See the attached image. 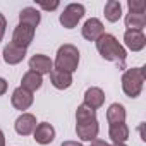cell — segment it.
Returning <instances> with one entry per match:
<instances>
[{"label": "cell", "instance_id": "cell-20", "mask_svg": "<svg viewBox=\"0 0 146 146\" xmlns=\"http://www.w3.org/2000/svg\"><path fill=\"white\" fill-rule=\"evenodd\" d=\"M107 120L108 124H122L125 122V108L120 103H112L107 110Z\"/></svg>", "mask_w": 146, "mask_h": 146}, {"label": "cell", "instance_id": "cell-29", "mask_svg": "<svg viewBox=\"0 0 146 146\" xmlns=\"http://www.w3.org/2000/svg\"><path fill=\"white\" fill-rule=\"evenodd\" d=\"M0 146H5V136L2 131H0Z\"/></svg>", "mask_w": 146, "mask_h": 146}, {"label": "cell", "instance_id": "cell-4", "mask_svg": "<svg viewBox=\"0 0 146 146\" xmlns=\"http://www.w3.org/2000/svg\"><path fill=\"white\" fill-rule=\"evenodd\" d=\"M84 14H86V9H84L83 4H69L64 9V12L60 14L58 21H60V24L64 28L72 29V28H76L78 23L84 17Z\"/></svg>", "mask_w": 146, "mask_h": 146}, {"label": "cell", "instance_id": "cell-7", "mask_svg": "<svg viewBox=\"0 0 146 146\" xmlns=\"http://www.w3.org/2000/svg\"><path fill=\"white\" fill-rule=\"evenodd\" d=\"M103 33H105L103 23H102L100 19H96V17L88 19V21L83 24V28H81V35H83V38L88 40V41H96Z\"/></svg>", "mask_w": 146, "mask_h": 146}, {"label": "cell", "instance_id": "cell-15", "mask_svg": "<svg viewBox=\"0 0 146 146\" xmlns=\"http://www.w3.org/2000/svg\"><path fill=\"white\" fill-rule=\"evenodd\" d=\"M50 81H52L53 88H57V90H67V88L72 86V74L64 72V70H58V69H53L50 72Z\"/></svg>", "mask_w": 146, "mask_h": 146}, {"label": "cell", "instance_id": "cell-3", "mask_svg": "<svg viewBox=\"0 0 146 146\" xmlns=\"http://www.w3.org/2000/svg\"><path fill=\"white\" fill-rule=\"evenodd\" d=\"M144 67H132L122 74V91L129 98H137L143 91Z\"/></svg>", "mask_w": 146, "mask_h": 146}, {"label": "cell", "instance_id": "cell-8", "mask_svg": "<svg viewBox=\"0 0 146 146\" xmlns=\"http://www.w3.org/2000/svg\"><path fill=\"white\" fill-rule=\"evenodd\" d=\"M33 100H35L33 93H29V91L23 90L21 86H19V88H16V90L12 91V96H11L12 107H14L16 110H21L23 113H24V110H28V108L33 105Z\"/></svg>", "mask_w": 146, "mask_h": 146}, {"label": "cell", "instance_id": "cell-30", "mask_svg": "<svg viewBox=\"0 0 146 146\" xmlns=\"http://www.w3.org/2000/svg\"><path fill=\"white\" fill-rule=\"evenodd\" d=\"M110 146H127L125 143H113V144H110Z\"/></svg>", "mask_w": 146, "mask_h": 146}, {"label": "cell", "instance_id": "cell-5", "mask_svg": "<svg viewBox=\"0 0 146 146\" xmlns=\"http://www.w3.org/2000/svg\"><path fill=\"white\" fill-rule=\"evenodd\" d=\"M33 38H35V28L19 23V24L16 26L14 33H12V41H11V43L16 45V46H19V48H24V50H26V48L31 45Z\"/></svg>", "mask_w": 146, "mask_h": 146}, {"label": "cell", "instance_id": "cell-1", "mask_svg": "<svg viewBox=\"0 0 146 146\" xmlns=\"http://www.w3.org/2000/svg\"><path fill=\"white\" fill-rule=\"evenodd\" d=\"M96 50L102 55V58L108 60V62H115L120 64L122 67L125 65V58H127V52L125 48L119 43V40L110 35V33H103L96 41Z\"/></svg>", "mask_w": 146, "mask_h": 146}, {"label": "cell", "instance_id": "cell-2", "mask_svg": "<svg viewBox=\"0 0 146 146\" xmlns=\"http://www.w3.org/2000/svg\"><path fill=\"white\" fill-rule=\"evenodd\" d=\"M53 65H55L53 69L72 74L74 70H78V65H79V50L70 43H64L57 50V57H55Z\"/></svg>", "mask_w": 146, "mask_h": 146}, {"label": "cell", "instance_id": "cell-24", "mask_svg": "<svg viewBox=\"0 0 146 146\" xmlns=\"http://www.w3.org/2000/svg\"><path fill=\"white\" fill-rule=\"evenodd\" d=\"M5 28H7V19L4 17V14L0 12V41L4 40V35H5Z\"/></svg>", "mask_w": 146, "mask_h": 146}, {"label": "cell", "instance_id": "cell-28", "mask_svg": "<svg viewBox=\"0 0 146 146\" xmlns=\"http://www.w3.org/2000/svg\"><path fill=\"white\" fill-rule=\"evenodd\" d=\"M60 146H83L81 143H78V141H64Z\"/></svg>", "mask_w": 146, "mask_h": 146}, {"label": "cell", "instance_id": "cell-22", "mask_svg": "<svg viewBox=\"0 0 146 146\" xmlns=\"http://www.w3.org/2000/svg\"><path fill=\"white\" fill-rule=\"evenodd\" d=\"M91 120H96V112L86 105H79L76 110V124H86Z\"/></svg>", "mask_w": 146, "mask_h": 146}, {"label": "cell", "instance_id": "cell-21", "mask_svg": "<svg viewBox=\"0 0 146 146\" xmlns=\"http://www.w3.org/2000/svg\"><path fill=\"white\" fill-rule=\"evenodd\" d=\"M146 26V16L144 14H134L129 12L125 14V28L131 31H143V28Z\"/></svg>", "mask_w": 146, "mask_h": 146}, {"label": "cell", "instance_id": "cell-14", "mask_svg": "<svg viewBox=\"0 0 146 146\" xmlns=\"http://www.w3.org/2000/svg\"><path fill=\"white\" fill-rule=\"evenodd\" d=\"M4 60L9 64V65H16V64H19V62H23L24 60V57H26V50L24 48H19V46H16V45H12V43H9V45H5L4 46Z\"/></svg>", "mask_w": 146, "mask_h": 146}, {"label": "cell", "instance_id": "cell-18", "mask_svg": "<svg viewBox=\"0 0 146 146\" xmlns=\"http://www.w3.org/2000/svg\"><path fill=\"white\" fill-rule=\"evenodd\" d=\"M103 14H105V19L108 23H117L122 17V4L119 2V0H108V2L105 4Z\"/></svg>", "mask_w": 146, "mask_h": 146}, {"label": "cell", "instance_id": "cell-6", "mask_svg": "<svg viewBox=\"0 0 146 146\" xmlns=\"http://www.w3.org/2000/svg\"><path fill=\"white\" fill-rule=\"evenodd\" d=\"M29 70L36 72V74L43 76V74H50L53 70V60L43 53H35L29 58Z\"/></svg>", "mask_w": 146, "mask_h": 146}, {"label": "cell", "instance_id": "cell-16", "mask_svg": "<svg viewBox=\"0 0 146 146\" xmlns=\"http://www.w3.org/2000/svg\"><path fill=\"white\" fill-rule=\"evenodd\" d=\"M41 84H43V76L36 74V72H33V70H28L23 76V79H21V88L29 91V93H35L36 90H40Z\"/></svg>", "mask_w": 146, "mask_h": 146}, {"label": "cell", "instance_id": "cell-12", "mask_svg": "<svg viewBox=\"0 0 146 146\" xmlns=\"http://www.w3.org/2000/svg\"><path fill=\"white\" fill-rule=\"evenodd\" d=\"M33 136H35V141H36L38 144H43V146H45V144H50V143L55 139V129H53L52 124L41 122V124L36 125Z\"/></svg>", "mask_w": 146, "mask_h": 146}, {"label": "cell", "instance_id": "cell-23", "mask_svg": "<svg viewBox=\"0 0 146 146\" xmlns=\"http://www.w3.org/2000/svg\"><path fill=\"white\" fill-rule=\"evenodd\" d=\"M127 7H129V12H134V14H144V9H146L143 0H129Z\"/></svg>", "mask_w": 146, "mask_h": 146}, {"label": "cell", "instance_id": "cell-9", "mask_svg": "<svg viewBox=\"0 0 146 146\" xmlns=\"http://www.w3.org/2000/svg\"><path fill=\"white\" fill-rule=\"evenodd\" d=\"M14 129L19 136H29L36 129V117L33 113H26V112L21 113L14 122Z\"/></svg>", "mask_w": 146, "mask_h": 146}, {"label": "cell", "instance_id": "cell-19", "mask_svg": "<svg viewBox=\"0 0 146 146\" xmlns=\"http://www.w3.org/2000/svg\"><path fill=\"white\" fill-rule=\"evenodd\" d=\"M108 137L113 143H125L129 139V127L125 125V122H122V124H112L108 127Z\"/></svg>", "mask_w": 146, "mask_h": 146}, {"label": "cell", "instance_id": "cell-13", "mask_svg": "<svg viewBox=\"0 0 146 146\" xmlns=\"http://www.w3.org/2000/svg\"><path fill=\"white\" fill-rule=\"evenodd\" d=\"M98 131H100L98 119L96 120H91V122H86V124H76V134L83 141H90L91 143L93 139H96Z\"/></svg>", "mask_w": 146, "mask_h": 146}, {"label": "cell", "instance_id": "cell-27", "mask_svg": "<svg viewBox=\"0 0 146 146\" xmlns=\"http://www.w3.org/2000/svg\"><path fill=\"white\" fill-rule=\"evenodd\" d=\"M7 86H9L7 81H5L4 78H0V95H4V93L7 91Z\"/></svg>", "mask_w": 146, "mask_h": 146}, {"label": "cell", "instance_id": "cell-10", "mask_svg": "<svg viewBox=\"0 0 146 146\" xmlns=\"http://www.w3.org/2000/svg\"><path fill=\"white\" fill-rule=\"evenodd\" d=\"M124 43L129 50L132 52H141L146 46V36L143 35V31H131L127 29L124 33Z\"/></svg>", "mask_w": 146, "mask_h": 146}, {"label": "cell", "instance_id": "cell-25", "mask_svg": "<svg viewBox=\"0 0 146 146\" xmlns=\"http://www.w3.org/2000/svg\"><path fill=\"white\" fill-rule=\"evenodd\" d=\"M40 7L41 9H45V11H55L57 7H58V2H53V4H40Z\"/></svg>", "mask_w": 146, "mask_h": 146}, {"label": "cell", "instance_id": "cell-26", "mask_svg": "<svg viewBox=\"0 0 146 146\" xmlns=\"http://www.w3.org/2000/svg\"><path fill=\"white\" fill-rule=\"evenodd\" d=\"M90 146H110V144L107 141H103V139H93Z\"/></svg>", "mask_w": 146, "mask_h": 146}, {"label": "cell", "instance_id": "cell-11", "mask_svg": "<svg viewBox=\"0 0 146 146\" xmlns=\"http://www.w3.org/2000/svg\"><path fill=\"white\" fill-rule=\"evenodd\" d=\"M103 103H105V93H103L100 88L91 86V88H88V90L84 91V103H83V105H86V107H90L91 110L96 112Z\"/></svg>", "mask_w": 146, "mask_h": 146}, {"label": "cell", "instance_id": "cell-17", "mask_svg": "<svg viewBox=\"0 0 146 146\" xmlns=\"http://www.w3.org/2000/svg\"><path fill=\"white\" fill-rule=\"evenodd\" d=\"M19 23L23 24H28L31 28H36L40 23H41V14L38 9L35 7H24L21 12H19Z\"/></svg>", "mask_w": 146, "mask_h": 146}]
</instances>
